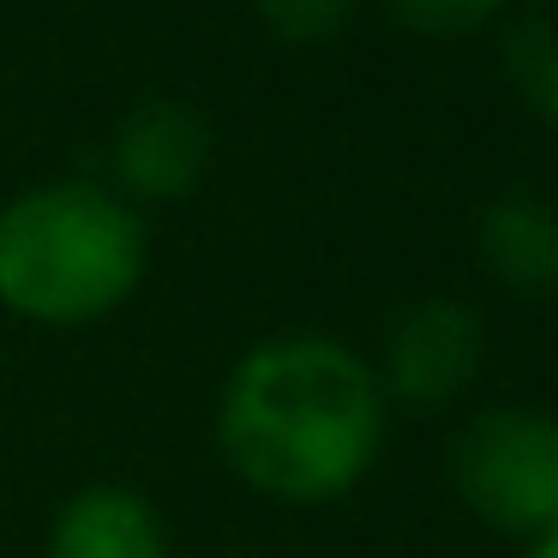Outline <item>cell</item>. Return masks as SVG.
<instances>
[{
  "mask_svg": "<svg viewBox=\"0 0 558 558\" xmlns=\"http://www.w3.org/2000/svg\"><path fill=\"white\" fill-rule=\"evenodd\" d=\"M354 7H361V0H253V19L277 43L318 49V43H330L342 25H349Z\"/></svg>",
  "mask_w": 558,
  "mask_h": 558,
  "instance_id": "obj_9",
  "label": "cell"
},
{
  "mask_svg": "<svg viewBox=\"0 0 558 558\" xmlns=\"http://www.w3.org/2000/svg\"><path fill=\"white\" fill-rule=\"evenodd\" d=\"M378 373L337 337L289 330L234 361L217 397V450L270 505H337L385 445Z\"/></svg>",
  "mask_w": 558,
  "mask_h": 558,
  "instance_id": "obj_1",
  "label": "cell"
},
{
  "mask_svg": "<svg viewBox=\"0 0 558 558\" xmlns=\"http://www.w3.org/2000/svg\"><path fill=\"white\" fill-rule=\"evenodd\" d=\"M210 169V121L193 102L150 97L114 126V181L126 205H174Z\"/></svg>",
  "mask_w": 558,
  "mask_h": 558,
  "instance_id": "obj_5",
  "label": "cell"
},
{
  "mask_svg": "<svg viewBox=\"0 0 558 558\" xmlns=\"http://www.w3.org/2000/svg\"><path fill=\"white\" fill-rule=\"evenodd\" d=\"M481 265L522 301H558V205L541 193H498L481 210Z\"/></svg>",
  "mask_w": 558,
  "mask_h": 558,
  "instance_id": "obj_7",
  "label": "cell"
},
{
  "mask_svg": "<svg viewBox=\"0 0 558 558\" xmlns=\"http://www.w3.org/2000/svg\"><path fill=\"white\" fill-rule=\"evenodd\" d=\"M150 234L121 193L49 181L0 210V306L31 325L78 330L109 318L145 282Z\"/></svg>",
  "mask_w": 558,
  "mask_h": 558,
  "instance_id": "obj_2",
  "label": "cell"
},
{
  "mask_svg": "<svg viewBox=\"0 0 558 558\" xmlns=\"http://www.w3.org/2000/svg\"><path fill=\"white\" fill-rule=\"evenodd\" d=\"M49 558H169V522L133 486H78L54 510Z\"/></svg>",
  "mask_w": 558,
  "mask_h": 558,
  "instance_id": "obj_6",
  "label": "cell"
},
{
  "mask_svg": "<svg viewBox=\"0 0 558 558\" xmlns=\"http://www.w3.org/2000/svg\"><path fill=\"white\" fill-rule=\"evenodd\" d=\"M486 361V325L469 301H450V294H433V301H414L409 313L390 325L385 337V366L378 373V390L385 402H402V409H445L462 390L481 378Z\"/></svg>",
  "mask_w": 558,
  "mask_h": 558,
  "instance_id": "obj_4",
  "label": "cell"
},
{
  "mask_svg": "<svg viewBox=\"0 0 558 558\" xmlns=\"http://www.w3.org/2000/svg\"><path fill=\"white\" fill-rule=\"evenodd\" d=\"M378 7L414 37H469L505 13V0H378Z\"/></svg>",
  "mask_w": 558,
  "mask_h": 558,
  "instance_id": "obj_10",
  "label": "cell"
},
{
  "mask_svg": "<svg viewBox=\"0 0 558 558\" xmlns=\"http://www.w3.org/2000/svg\"><path fill=\"white\" fill-rule=\"evenodd\" d=\"M505 78L522 109L558 133V19L529 13L505 31Z\"/></svg>",
  "mask_w": 558,
  "mask_h": 558,
  "instance_id": "obj_8",
  "label": "cell"
},
{
  "mask_svg": "<svg viewBox=\"0 0 558 558\" xmlns=\"http://www.w3.org/2000/svg\"><path fill=\"white\" fill-rule=\"evenodd\" d=\"M529 558H558V522H553V529H541V534L529 541Z\"/></svg>",
  "mask_w": 558,
  "mask_h": 558,
  "instance_id": "obj_11",
  "label": "cell"
},
{
  "mask_svg": "<svg viewBox=\"0 0 558 558\" xmlns=\"http://www.w3.org/2000/svg\"><path fill=\"white\" fill-rule=\"evenodd\" d=\"M450 486L493 534L534 541L558 522V421L541 409H481L450 445Z\"/></svg>",
  "mask_w": 558,
  "mask_h": 558,
  "instance_id": "obj_3",
  "label": "cell"
}]
</instances>
